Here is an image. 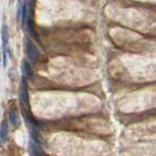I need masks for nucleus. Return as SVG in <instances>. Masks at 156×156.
<instances>
[{
    "instance_id": "1",
    "label": "nucleus",
    "mask_w": 156,
    "mask_h": 156,
    "mask_svg": "<svg viewBox=\"0 0 156 156\" xmlns=\"http://www.w3.org/2000/svg\"><path fill=\"white\" fill-rule=\"evenodd\" d=\"M20 100L22 102L23 107L28 110V85L26 77H23L20 84Z\"/></svg>"
},
{
    "instance_id": "2",
    "label": "nucleus",
    "mask_w": 156,
    "mask_h": 156,
    "mask_svg": "<svg viewBox=\"0 0 156 156\" xmlns=\"http://www.w3.org/2000/svg\"><path fill=\"white\" fill-rule=\"evenodd\" d=\"M26 47H27V54L28 56V59H30L32 62H35L38 56V50L36 48L35 45L32 43L30 40H28L26 43Z\"/></svg>"
},
{
    "instance_id": "3",
    "label": "nucleus",
    "mask_w": 156,
    "mask_h": 156,
    "mask_svg": "<svg viewBox=\"0 0 156 156\" xmlns=\"http://www.w3.org/2000/svg\"><path fill=\"white\" fill-rule=\"evenodd\" d=\"M9 119L12 126L14 128H17L20 126V117H19V113L17 111V109L15 107H11L9 110Z\"/></svg>"
},
{
    "instance_id": "4",
    "label": "nucleus",
    "mask_w": 156,
    "mask_h": 156,
    "mask_svg": "<svg viewBox=\"0 0 156 156\" xmlns=\"http://www.w3.org/2000/svg\"><path fill=\"white\" fill-rule=\"evenodd\" d=\"M9 134V127H8V123L6 120H3L0 126V145H2V143L5 141L6 138L8 137Z\"/></svg>"
},
{
    "instance_id": "5",
    "label": "nucleus",
    "mask_w": 156,
    "mask_h": 156,
    "mask_svg": "<svg viewBox=\"0 0 156 156\" xmlns=\"http://www.w3.org/2000/svg\"><path fill=\"white\" fill-rule=\"evenodd\" d=\"M1 38H2V45L3 49H6V46L8 44V40H9V30L6 25H3L1 28Z\"/></svg>"
},
{
    "instance_id": "6",
    "label": "nucleus",
    "mask_w": 156,
    "mask_h": 156,
    "mask_svg": "<svg viewBox=\"0 0 156 156\" xmlns=\"http://www.w3.org/2000/svg\"><path fill=\"white\" fill-rule=\"evenodd\" d=\"M22 71L24 74V77H27L31 74V66L26 60H23L22 62Z\"/></svg>"
},
{
    "instance_id": "7",
    "label": "nucleus",
    "mask_w": 156,
    "mask_h": 156,
    "mask_svg": "<svg viewBox=\"0 0 156 156\" xmlns=\"http://www.w3.org/2000/svg\"><path fill=\"white\" fill-rule=\"evenodd\" d=\"M22 13H23V4L21 3V1L18 4V9H17V20L20 21L22 20Z\"/></svg>"
}]
</instances>
